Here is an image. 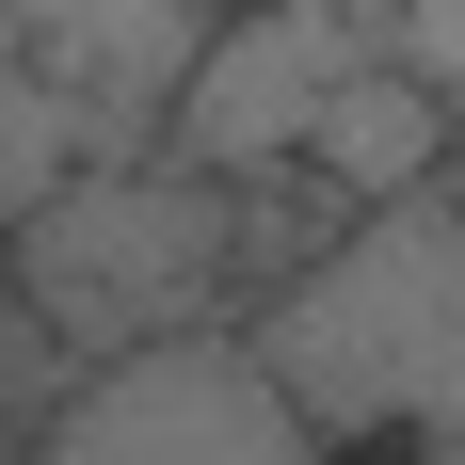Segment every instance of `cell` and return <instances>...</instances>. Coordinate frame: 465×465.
<instances>
[{"instance_id": "obj_1", "label": "cell", "mask_w": 465, "mask_h": 465, "mask_svg": "<svg viewBox=\"0 0 465 465\" xmlns=\"http://www.w3.org/2000/svg\"><path fill=\"white\" fill-rule=\"evenodd\" d=\"M241 337L305 401L322 465H465V161L353 209Z\"/></svg>"}, {"instance_id": "obj_2", "label": "cell", "mask_w": 465, "mask_h": 465, "mask_svg": "<svg viewBox=\"0 0 465 465\" xmlns=\"http://www.w3.org/2000/svg\"><path fill=\"white\" fill-rule=\"evenodd\" d=\"M225 257H241V193L209 161H96L33 209V322L96 337L113 370V353H161L225 289Z\"/></svg>"}, {"instance_id": "obj_3", "label": "cell", "mask_w": 465, "mask_h": 465, "mask_svg": "<svg viewBox=\"0 0 465 465\" xmlns=\"http://www.w3.org/2000/svg\"><path fill=\"white\" fill-rule=\"evenodd\" d=\"M33 33V144H16V209L81 177L64 144H129L161 96H193V64L241 33L225 0H16Z\"/></svg>"}, {"instance_id": "obj_4", "label": "cell", "mask_w": 465, "mask_h": 465, "mask_svg": "<svg viewBox=\"0 0 465 465\" xmlns=\"http://www.w3.org/2000/svg\"><path fill=\"white\" fill-rule=\"evenodd\" d=\"M450 144H465L450 96H433L418 64H370V81H337V96H322L305 177H337L353 209H385V193H433V177H450Z\"/></svg>"}, {"instance_id": "obj_5", "label": "cell", "mask_w": 465, "mask_h": 465, "mask_svg": "<svg viewBox=\"0 0 465 465\" xmlns=\"http://www.w3.org/2000/svg\"><path fill=\"white\" fill-rule=\"evenodd\" d=\"M401 64H418V81L465 113V0H401Z\"/></svg>"}]
</instances>
